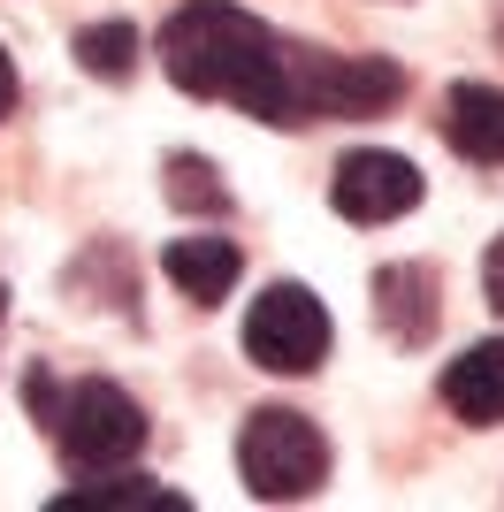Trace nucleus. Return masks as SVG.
I'll list each match as a JSON object with an SVG mask.
<instances>
[{"mask_svg":"<svg viewBox=\"0 0 504 512\" xmlns=\"http://www.w3.org/2000/svg\"><path fill=\"white\" fill-rule=\"evenodd\" d=\"M161 69L191 100H230L252 123L306 130V123H367L405 100V69L382 54H321L283 39L237 0H184L161 23Z\"/></svg>","mask_w":504,"mask_h":512,"instance_id":"nucleus-1","label":"nucleus"},{"mask_svg":"<svg viewBox=\"0 0 504 512\" xmlns=\"http://www.w3.org/2000/svg\"><path fill=\"white\" fill-rule=\"evenodd\" d=\"M46 428H54L69 474H115V467H130V459L146 451V436H153L146 406H138L123 383H107V375L62 383V398H54Z\"/></svg>","mask_w":504,"mask_h":512,"instance_id":"nucleus-2","label":"nucleus"},{"mask_svg":"<svg viewBox=\"0 0 504 512\" xmlns=\"http://www.w3.org/2000/svg\"><path fill=\"white\" fill-rule=\"evenodd\" d=\"M237 474L260 505H298L329 482V436L291 406H260L237 428Z\"/></svg>","mask_w":504,"mask_h":512,"instance_id":"nucleus-3","label":"nucleus"},{"mask_svg":"<svg viewBox=\"0 0 504 512\" xmlns=\"http://www.w3.org/2000/svg\"><path fill=\"white\" fill-rule=\"evenodd\" d=\"M245 360L268 375H314L329 360V306L306 283H268L245 306Z\"/></svg>","mask_w":504,"mask_h":512,"instance_id":"nucleus-4","label":"nucleus"},{"mask_svg":"<svg viewBox=\"0 0 504 512\" xmlns=\"http://www.w3.org/2000/svg\"><path fill=\"white\" fill-rule=\"evenodd\" d=\"M420 169L405 161V153H382V146H359L336 161L329 176V207L344 214V222H359V230H375V222H398V214L420 207Z\"/></svg>","mask_w":504,"mask_h":512,"instance_id":"nucleus-5","label":"nucleus"},{"mask_svg":"<svg viewBox=\"0 0 504 512\" xmlns=\"http://www.w3.org/2000/svg\"><path fill=\"white\" fill-rule=\"evenodd\" d=\"M375 321L390 344H428L443 321V299H436V268L428 260H382L375 268Z\"/></svg>","mask_w":504,"mask_h":512,"instance_id":"nucleus-6","label":"nucleus"},{"mask_svg":"<svg viewBox=\"0 0 504 512\" xmlns=\"http://www.w3.org/2000/svg\"><path fill=\"white\" fill-rule=\"evenodd\" d=\"M161 276L184 291L191 306H222L245 276V245L237 237H176L161 253Z\"/></svg>","mask_w":504,"mask_h":512,"instance_id":"nucleus-7","label":"nucleus"},{"mask_svg":"<svg viewBox=\"0 0 504 512\" xmlns=\"http://www.w3.org/2000/svg\"><path fill=\"white\" fill-rule=\"evenodd\" d=\"M443 406L466 428H504V337L466 344L459 360L443 367Z\"/></svg>","mask_w":504,"mask_h":512,"instance_id":"nucleus-8","label":"nucleus"},{"mask_svg":"<svg viewBox=\"0 0 504 512\" xmlns=\"http://www.w3.org/2000/svg\"><path fill=\"white\" fill-rule=\"evenodd\" d=\"M443 138L474 169H504V85H451L443 100Z\"/></svg>","mask_w":504,"mask_h":512,"instance_id":"nucleus-9","label":"nucleus"},{"mask_svg":"<svg viewBox=\"0 0 504 512\" xmlns=\"http://www.w3.org/2000/svg\"><path fill=\"white\" fill-rule=\"evenodd\" d=\"M54 512H191L184 490H161V482H107V474H92L84 490H62L54 497Z\"/></svg>","mask_w":504,"mask_h":512,"instance_id":"nucleus-10","label":"nucleus"},{"mask_svg":"<svg viewBox=\"0 0 504 512\" xmlns=\"http://www.w3.org/2000/svg\"><path fill=\"white\" fill-rule=\"evenodd\" d=\"M161 192H168L176 214H214V222H230V184H222V169H214L207 153H168Z\"/></svg>","mask_w":504,"mask_h":512,"instance_id":"nucleus-11","label":"nucleus"},{"mask_svg":"<svg viewBox=\"0 0 504 512\" xmlns=\"http://www.w3.org/2000/svg\"><path fill=\"white\" fill-rule=\"evenodd\" d=\"M77 69L100 77V85H130V77H138V23H123V16L84 23L77 31Z\"/></svg>","mask_w":504,"mask_h":512,"instance_id":"nucleus-12","label":"nucleus"},{"mask_svg":"<svg viewBox=\"0 0 504 512\" xmlns=\"http://www.w3.org/2000/svg\"><path fill=\"white\" fill-rule=\"evenodd\" d=\"M482 299L489 314H504V237H489V253H482Z\"/></svg>","mask_w":504,"mask_h":512,"instance_id":"nucleus-13","label":"nucleus"},{"mask_svg":"<svg viewBox=\"0 0 504 512\" xmlns=\"http://www.w3.org/2000/svg\"><path fill=\"white\" fill-rule=\"evenodd\" d=\"M16 62H8V54H0V123H8V115H16Z\"/></svg>","mask_w":504,"mask_h":512,"instance_id":"nucleus-14","label":"nucleus"}]
</instances>
